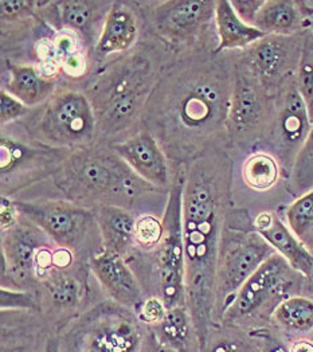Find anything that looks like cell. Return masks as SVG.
Listing matches in <instances>:
<instances>
[{
	"mask_svg": "<svg viewBox=\"0 0 313 352\" xmlns=\"http://www.w3.org/2000/svg\"><path fill=\"white\" fill-rule=\"evenodd\" d=\"M3 62L1 89L31 109L45 104L59 89L57 80L46 77L35 65Z\"/></svg>",
	"mask_w": 313,
	"mask_h": 352,
	"instance_id": "24",
	"label": "cell"
},
{
	"mask_svg": "<svg viewBox=\"0 0 313 352\" xmlns=\"http://www.w3.org/2000/svg\"><path fill=\"white\" fill-rule=\"evenodd\" d=\"M253 228L296 272L305 277V280L312 278V252L292 233L276 212H259L253 221Z\"/></svg>",
	"mask_w": 313,
	"mask_h": 352,
	"instance_id": "22",
	"label": "cell"
},
{
	"mask_svg": "<svg viewBox=\"0 0 313 352\" xmlns=\"http://www.w3.org/2000/svg\"><path fill=\"white\" fill-rule=\"evenodd\" d=\"M307 281H311V284H312V287H313V276H312V278H311V280H307Z\"/></svg>",
	"mask_w": 313,
	"mask_h": 352,
	"instance_id": "47",
	"label": "cell"
},
{
	"mask_svg": "<svg viewBox=\"0 0 313 352\" xmlns=\"http://www.w3.org/2000/svg\"><path fill=\"white\" fill-rule=\"evenodd\" d=\"M173 57L148 34L127 54L96 69L81 90L96 118V142L104 146L121 143L142 129L148 98Z\"/></svg>",
	"mask_w": 313,
	"mask_h": 352,
	"instance_id": "3",
	"label": "cell"
},
{
	"mask_svg": "<svg viewBox=\"0 0 313 352\" xmlns=\"http://www.w3.org/2000/svg\"><path fill=\"white\" fill-rule=\"evenodd\" d=\"M112 4L114 1L98 0L39 1L38 16L54 31L78 35L93 54Z\"/></svg>",
	"mask_w": 313,
	"mask_h": 352,
	"instance_id": "18",
	"label": "cell"
},
{
	"mask_svg": "<svg viewBox=\"0 0 313 352\" xmlns=\"http://www.w3.org/2000/svg\"><path fill=\"white\" fill-rule=\"evenodd\" d=\"M142 352H177L176 350L171 349L170 346L164 344L163 342H160L158 339V336L155 335V332L148 327L145 339H144V344H142Z\"/></svg>",
	"mask_w": 313,
	"mask_h": 352,
	"instance_id": "42",
	"label": "cell"
},
{
	"mask_svg": "<svg viewBox=\"0 0 313 352\" xmlns=\"http://www.w3.org/2000/svg\"><path fill=\"white\" fill-rule=\"evenodd\" d=\"M0 309L1 311H22L41 314L38 296L31 291L0 288Z\"/></svg>",
	"mask_w": 313,
	"mask_h": 352,
	"instance_id": "37",
	"label": "cell"
},
{
	"mask_svg": "<svg viewBox=\"0 0 313 352\" xmlns=\"http://www.w3.org/2000/svg\"><path fill=\"white\" fill-rule=\"evenodd\" d=\"M297 89L307 105L310 118L313 121V35L305 30L303 53L296 77Z\"/></svg>",
	"mask_w": 313,
	"mask_h": 352,
	"instance_id": "35",
	"label": "cell"
},
{
	"mask_svg": "<svg viewBox=\"0 0 313 352\" xmlns=\"http://www.w3.org/2000/svg\"><path fill=\"white\" fill-rule=\"evenodd\" d=\"M93 277L114 302L135 311H140L148 294L139 277L124 257L100 253L90 260Z\"/></svg>",
	"mask_w": 313,
	"mask_h": 352,
	"instance_id": "21",
	"label": "cell"
},
{
	"mask_svg": "<svg viewBox=\"0 0 313 352\" xmlns=\"http://www.w3.org/2000/svg\"><path fill=\"white\" fill-rule=\"evenodd\" d=\"M0 228H1V232L10 229L11 226H14L19 217H21V212L18 210V207L15 205V201L14 198H8V197H3L1 195V201H0Z\"/></svg>",
	"mask_w": 313,
	"mask_h": 352,
	"instance_id": "41",
	"label": "cell"
},
{
	"mask_svg": "<svg viewBox=\"0 0 313 352\" xmlns=\"http://www.w3.org/2000/svg\"><path fill=\"white\" fill-rule=\"evenodd\" d=\"M294 3L305 23L313 21V0H294Z\"/></svg>",
	"mask_w": 313,
	"mask_h": 352,
	"instance_id": "43",
	"label": "cell"
},
{
	"mask_svg": "<svg viewBox=\"0 0 313 352\" xmlns=\"http://www.w3.org/2000/svg\"><path fill=\"white\" fill-rule=\"evenodd\" d=\"M272 323L286 332H313V298L301 294L285 298L276 308Z\"/></svg>",
	"mask_w": 313,
	"mask_h": 352,
	"instance_id": "30",
	"label": "cell"
},
{
	"mask_svg": "<svg viewBox=\"0 0 313 352\" xmlns=\"http://www.w3.org/2000/svg\"><path fill=\"white\" fill-rule=\"evenodd\" d=\"M52 182L62 199L94 210L117 206L131 211L160 190L136 175L114 148L98 143L73 149Z\"/></svg>",
	"mask_w": 313,
	"mask_h": 352,
	"instance_id": "4",
	"label": "cell"
},
{
	"mask_svg": "<svg viewBox=\"0 0 313 352\" xmlns=\"http://www.w3.org/2000/svg\"><path fill=\"white\" fill-rule=\"evenodd\" d=\"M36 0H1L0 25L1 34L21 29L38 18Z\"/></svg>",
	"mask_w": 313,
	"mask_h": 352,
	"instance_id": "34",
	"label": "cell"
},
{
	"mask_svg": "<svg viewBox=\"0 0 313 352\" xmlns=\"http://www.w3.org/2000/svg\"><path fill=\"white\" fill-rule=\"evenodd\" d=\"M109 147L114 148V152L142 180L160 190H170L171 163L160 144L148 131L142 129L135 136Z\"/></svg>",
	"mask_w": 313,
	"mask_h": 352,
	"instance_id": "20",
	"label": "cell"
},
{
	"mask_svg": "<svg viewBox=\"0 0 313 352\" xmlns=\"http://www.w3.org/2000/svg\"><path fill=\"white\" fill-rule=\"evenodd\" d=\"M248 217L231 210L224 232L214 284V323L222 324L224 315L235 294L268 258L274 249L257 233L255 228L242 226Z\"/></svg>",
	"mask_w": 313,
	"mask_h": 352,
	"instance_id": "9",
	"label": "cell"
},
{
	"mask_svg": "<svg viewBox=\"0 0 313 352\" xmlns=\"http://www.w3.org/2000/svg\"><path fill=\"white\" fill-rule=\"evenodd\" d=\"M237 15L248 25L255 26L257 15L265 0H230Z\"/></svg>",
	"mask_w": 313,
	"mask_h": 352,
	"instance_id": "40",
	"label": "cell"
},
{
	"mask_svg": "<svg viewBox=\"0 0 313 352\" xmlns=\"http://www.w3.org/2000/svg\"><path fill=\"white\" fill-rule=\"evenodd\" d=\"M53 239L22 214L18 222L1 232L0 288L34 292L35 266L39 253L53 245Z\"/></svg>",
	"mask_w": 313,
	"mask_h": 352,
	"instance_id": "16",
	"label": "cell"
},
{
	"mask_svg": "<svg viewBox=\"0 0 313 352\" xmlns=\"http://www.w3.org/2000/svg\"><path fill=\"white\" fill-rule=\"evenodd\" d=\"M167 311L169 309L160 297L148 296L138 312V316L147 327H153L163 320Z\"/></svg>",
	"mask_w": 313,
	"mask_h": 352,
	"instance_id": "39",
	"label": "cell"
},
{
	"mask_svg": "<svg viewBox=\"0 0 313 352\" xmlns=\"http://www.w3.org/2000/svg\"><path fill=\"white\" fill-rule=\"evenodd\" d=\"M307 30H308V31H310V32L313 35V21L307 23Z\"/></svg>",
	"mask_w": 313,
	"mask_h": 352,
	"instance_id": "46",
	"label": "cell"
},
{
	"mask_svg": "<svg viewBox=\"0 0 313 352\" xmlns=\"http://www.w3.org/2000/svg\"><path fill=\"white\" fill-rule=\"evenodd\" d=\"M255 28L265 35H297L307 30L294 0H265Z\"/></svg>",
	"mask_w": 313,
	"mask_h": 352,
	"instance_id": "28",
	"label": "cell"
},
{
	"mask_svg": "<svg viewBox=\"0 0 313 352\" xmlns=\"http://www.w3.org/2000/svg\"><path fill=\"white\" fill-rule=\"evenodd\" d=\"M14 201L25 218L41 228L56 245L76 253L80 260L90 264L94 256L104 252L94 210L66 199Z\"/></svg>",
	"mask_w": 313,
	"mask_h": 352,
	"instance_id": "10",
	"label": "cell"
},
{
	"mask_svg": "<svg viewBox=\"0 0 313 352\" xmlns=\"http://www.w3.org/2000/svg\"><path fill=\"white\" fill-rule=\"evenodd\" d=\"M163 236V221L153 214H142L138 217L135 229V248L132 252L148 254L160 243ZM131 252V253H132Z\"/></svg>",
	"mask_w": 313,
	"mask_h": 352,
	"instance_id": "36",
	"label": "cell"
},
{
	"mask_svg": "<svg viewBox=\"0 0 313 352\" xmlns=\"http://www.w3.org/2000/svg\"><path fill=\"white\" fill-rule=\"evenodd\" d=\"M70 152L31 140L15 124L1 126V195L14 198L19 191L52 179Z\"/></svg>",
	"mask_w": 313,
	"mask_h": 352,
	"instance_id": "12",
	"label": "cell"
},
{
	"mask_svg": "<svg viewBox=\"0 0 313 352\" xmlns=\"http://www.w3.org/2000/svg\"><path fill=\"white\" fill-rule=\"evenodd\" d=\"M90 264L78 263L67 269H53L36 287L42 316L59 331L83 314L90 294Z\"/></svg>",
	"mask_w": 313,
	"mask_h": 352,
	"instance_id": "17",
	"label": "cell"
},
{
	"mask_svg": "<svg viewBox=\"0 0 313 352\" xmlns=\"http://www.w3.org/2000/svg\"><path fill=\"white\" fill-rule=\"evenodd\" d=\"M53 331V325L39 314L1 311L0 352H45Z\"/></svg>",
	"mask_w": 313,
	"mask_h": 352,
	"instance_id": "23",
	"label": "cell"
},
{
	"mask_svg": "<svg viewBox=\"0 0 313 352\" xmlns=\"http://www.w3.org/2000/svg\"><path fill=\"white\" fill-rule=\"evenodd\" d=\"M233 160L228 148H213L187 168L183 187V243L186 307L200 351L214 323V284L231 202Z\"/></svg>",
	"mask_w": 313,
	"mask_h": 352,
	"instance_id": "2",
	"label": "cell"
},
{
	"mask_svg": "<svg viewBox=\"0 0 313 352\" xmlns=\"http://www.w3.org/2000/svg\"><path fill=\"white\" fill-rule=\"evenodd\" d=\"M149 328L160 342L177 352H200L194 322L186 305L169 309L160 323Z\"/></svg>",
	"mask_w": 313,
	"mask_h": 352,
	"instance_id": "27",
	"label": "cell"
},
{
	"mask_svg": "<svg viewBox=\"0 0 313 352\" xmlns=\"http://www.w3.org/2000/svg\"><path fill=\"white\" fill-rule=\"evenodd\" d=\"M286 188L296 199L313 190V125L286 180Z\"/></svg>",
	"mask_w": 313,
	"mask_h": 352,
	"instance_id": "33",
	"label": "cell"
},
{
	"mask_svg": "<svg viewBox=\"0 0 313 352\" xmlns=\"http://www.w3.org/2000/svg\"><path fill=\"white\" fill-rule=\"evenodd\" d=\"M312 125L307 105L294 82L276 97L272 124L263 142L257 148V151H265L279 160L285 180L290 175Z\"/></svg>",
	"mask_w": 313,
	"mask_h": 352,
	"instance_id": "15",
	"label": "cell"
},
{
	"mask_svg": "<svg viewBox=\"0 0 313 352\" xmlns=\"http://www.w3.org/2000/svg\"><path fill=\"white\" fill-rule=\"evenodd\" d=\"M94 214L102 238L104 252L127 258L135 248L138 217H135L133 211L117 206L97 207L94 208Z\"/></svg>",
	"mask_w": 313,
	"mask_h": 352,
	"instance_id": "25",
	"label": "cell"
},
{
	"mask_svg": "<svg viewBox=\"0 0 313 352\" xmlns=\"http://www.w3.org/2000/svg\"><path fill=\"white\" fill-rule=\"evenodd\" d=\"M241 175L246 187L256 192L272 190L284 177L279 160L265 151H255L246 156Z\"/></svg>",
	"mask_w": 313,
	"mask_h": 352,
	"instance_id": "29",
	"label": "cell"
},
{
	"mask_svg": "<svg viewBox=\"0 0 313 352\" xmlns=\"http://www.w3.org/2000/svg\"><path fill=\"white\" fill-rule=\"evenodd\" d=\"M136 4L144 34L164 45L172 56L217 50V1L160 0Z\"/></svg>",
	"mask_w": 313,
	"mask_h": 352,
	"instance_id": "5",
	"label": "cell"
},
{
	"mask_svg": "<svg viewBox=\"0 0 313 352\" xmlns=\"http://www.w3.org/2000/svg\"><path fill=\"white\" fill-rule=\"evenodd\" d=\"M289 352H313V340L297 339L289 346Z\"/></svg>",
	"mask_w": 313,
	"mask_h": 352,
	"instance_id": "44",
	"label": "cell"
},
{
	"mask_svg": "<svg viewBox=\"0 0 313 352\" xmlns=\"http://www.w3.org/2000/svg\"><path fill=\"white\" fill-rule=\"evenodd\" d=\"M286 225L313 253V190L288 207Z\"/></svg>",
	"mask_w": 313,
	"mask_h": 352,
	"instance_id": "32",
	"label": "cell"
},
{
	"mask_svg": "<svg viewBox=\"0 0 313 352\" xmlns=\"http://www.w3.org/2000/svg\"><path fill=\"white\" fill-rule=\"evenodd\" d=\"M15 125L31 140L61 149H77L96 142V118L81 89L62 87L45 104Z\"/></svg>",
	"mask_w": 313,
	"mask_h": 352,
	"instance_id": "7",
	"label": "cell"
},
{
	"mask_svg": "<svg viewBox=\"0 0 313 352\" xmlns=\"http://www.w3.org/2000/svg\"><path fill=\"white\" fill-rule=\"evenodd\" d=\"M304 32L297 35H265L246 50L239 60L273 97L296 82L303 53Z\"/></svg>",
	"mask_w": 313,
	"mask_h": 352,
	"instance_id": "14",
	"label": "cell"
},
{
	"mask_svg": "<svg viewBox=\"0 0 313 352\" xmlns=\"http://www.w3.org/2000/svg\"><path fill=\"white\" fill-rule=\"evenodd\" d=\"M245 329L219 325L215 327L200 352H259L256 339Z\"/></svg>",
	"mask_w": 313,
	"mask_h": 352,
	"instance_id": "31",
	"label": "cell"
},
{
	"mask_svg": "<svg viewBox=\"0 0 313 352\" xmlns=\"http://www.w3.org/2000/svg\"><path fill=\"white\" fill-rule=\"evenodd\" d=\"M0 124L1 126H7L11 124H15L26 118L31 111V108L26 107L23 102H21L18 98L7 93L6 90H0Z\"/></svg>",
	"mask_w": 313,
	"mask_h": 352,
	"instance_id": "38",
	"label": "cell"
},
{
	"mask_svg": "<svg viewBox=\"0 0 313 352\" xmlns=\"http://www.w3.org/2000/svg\"><path fill=\"white\" fill-rule=\"evenodd\" d=\"M235 53L173 56L163 66L142 113V129L160 144L172 173L213 148H228Z\"/></svg>",
	"mask_w": 313,
	"mask_h": 352,
	"instance_id": "1",
	"label": "cell"
},
{
	"mask_svg": "<svg viewBox=\"0 0 313 352\" xmlns=\"http://www.w3.org/2000/svg\"><path fill=\"white\" fill-rule=\"evenodd\" d=\"M142 32V15L136 1H114L91 54L94 70L131 52L140 42Z\"/></svg>",
	"mask_w": 313,
	"mask_h": 352,
	"instance_id": "19",
	"label": "cell"
},
{
	"mask_svg": "<svg viewBox=\"0 0 313 352\" xmlns=\"http://www.w3.org/2000/svg\"><path fill=\"white\" fill-rule=\"evenodd\" d=\"M45 352H61L59 336H58V332L56 329L47 338V342H46V346H45Z\"/></svg>",
	"mask_w": 313,
	"mask_h": 352,
	"instance_id": "45",
	"label": "cell"
},
{
	"mask_svg": "<svg viewBox=\"0 0 313 352\" xmlns=\"http://www.w3.org/2000/svg\"><path fill=\"white\" fill-rule=\"evenodd\" d=\"M215 26L218 34L217 54L246 50L265 36V34L245 23L237 15L230 0H217Z\"/></svg>",
	"mask_w": 313,
	"mask_h": 352,
	"instance_id": "26",
	"label": "cell"
},
{
	"mask_svg": "<svg viewBox=\"0 0 313 352\" xmlns=\"http://www.w3.org/2000/svg\"><path fill=\"white\" fill-rule=\"evenodd\" d=\"M186 170L172 173V183L167 192V202L163 210V236L158 248L148 254L152 256V269L155 273L153 283L156 285V297H160L171 309L186 305V281H184V243H183V187Z\"/></svg>",
	"mask_w": 313,
	"mask_h": 352,
	"instance_id": "11",
	"label": "cell"
},
{
	"mask_svg": "<svg viewBox=\"0 0 313 352\" xmlns=\"http://www.w3.org/2000/svg\"><path fill=\"white\" fill-rule=\"evenodd\" d=\"M274 111L276 97L262 87L235 53L234 87L228 118V148L257 151L269 131Z\"/></svg>",
	"mask_w": 313,
	"mask_h": 352,
	"instance_id": "13",
	"label": "cell"
},
{
	"mask_svg": "<svg viewBox=\"0 0 313 352\" xmlns=\"http://www.w3.org/2000/svg\"><path fill=\"white\" fill-rule=\"evenodd\" d=\"M148 327L114 300L91 304L58 332L61 352H142Z\"/></svg>",
	"mask_w": 313,
	"mask_h": 352,
	"instance_id": "6",
	"label": "cell"
},
{
	"mask_svg": "<svg viewBox=\"0 0 313 352\" xmlns=\"http://www.w3.org/2000/svg\"><path fill=\"white\" fill-rule=\"evenodd\" d=\"M305 281L281 256L273 254L235 294L221 325L245 331L265 328L276 308L285 298L300 294Z\"/></svg>",
	"mask_w": 313,
	"mask_h": 352,
	"instance_id": "8",
	"label": "cell"
}]
</instances>
